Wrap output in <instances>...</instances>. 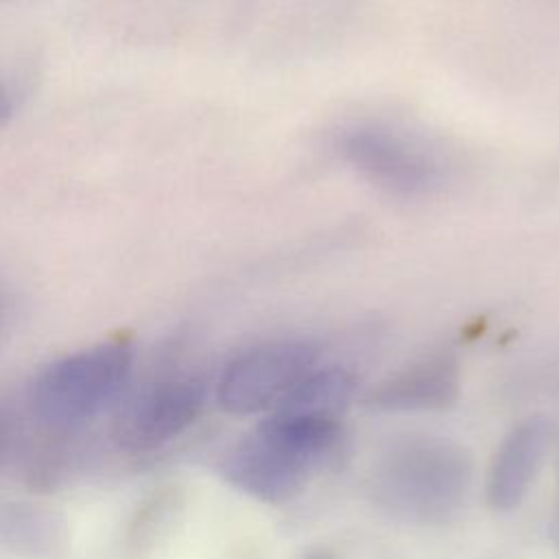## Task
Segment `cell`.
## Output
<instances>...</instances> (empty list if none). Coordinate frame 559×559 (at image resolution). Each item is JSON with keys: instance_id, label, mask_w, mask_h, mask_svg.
Segmentation results:
<instances>
[{"instance_id": "obj_1", "label": "cell", "mask_w": 559, "mask_h": 559, "mask_svg": "<svg viewBox=\"0 0 559 559\" xmlns=\"http://www.w3.org/2000/svg\"><path fill=\"white\" fill-rule=\"evenodd\" d=\"M469 483V454L435 437H413L391 445L371 474L376 502L391 515L419 524L450 520L465 502Z\"/></svg>"}, {"instance_id": "obj_4", "label": "cell", "mask_w": 559, "mask_h": 559, "mask_svg": "<svg viewBox=\"0 0 559 559\" xmlns=\"http://www.w3.org/2000/svg\"><path fill=\"white\" fill-rule=\"evenodd\" d=\"M334 148L343 162L397 197H426L443 181L441 162L408 135L382 124L343 129Z\"/></svg>"}, {"instance_id": "obj_6", "label": "cell", "mask_w": 559, "mask_h": 559, "mask_svg": "<svg viewBox=\"0 0 559 559\" xmlns=\"http://www.w3.org/2000/svg\"><path fill=\"white\" fill-rule=\"evenodd\" d=\"M314 467L262 432L258 426L236 441L223 456L218 472L238 491L266 502L293 500Z\"/></svg>"}, {"instance_id": "obj_11", "label": "cell", "mask_w": 559, "mask_h": 559, "mask_svg": "<svg viewBox=\"0 0 559 559\" xmlns=\"http://www.w3.org/2000/svg\"><path fill=\"white\" fill-rule=\"evenodd\" d=\"M15 111V94L7 85V81L0 76V129L13 118Z\"/></svg>"}, {"instance_id": "obj_12", "label": "cell", "mask_w": 559, "mask_h": 559, "mask_svg": "<svg viewBox=\"0 0 559 559\" xmlns=\"http://www.w3.org/2000/svg\"><path fill=\"white\" fill-rule=\"evenodd\" d=\"M7 441H9V419H7V415L0 411V456H2L4 448H7Z\"/></svg>"}, {"instance_id": "obj_5", "label": "cell", "mask_w": 559, "mask_h": 559, "mask_svg": "<svg viewBox=\"0 0 559 559\" xmlns=\"http://www.w3.org/2000/svg\"><path fill=\"white\" fill-rule=\"evenodd\" d=\"M205 397L207 386L197 376L157 380L120 408L114 421V441L131 454L153 452L194 424Z\"/></svg>"}, {"instance_id": "obj_2", "label": "cell", "mask_w": 559, "mask_h": 559, "mask_svg": "<svg viewBox=\"0 0 559 559\" xmlns=\"http://www.w3.org/2000/svg\"><path fill=\"white\" fill-rule=\"evenodd\" d=\"M129 338H107L66 354L37 371L28 386L33 415L52 428H72L105 411L133 371Z\"/></svg>"}, {"instance_id": "obj_10", "label": "cell", "mask_w": 559, "mask_h": 559, "mask_svg": "<svg viewBox=\"0 0 559 559\" xmlns=\"http://www.w3.org/2000/svg\"><path fill=\"white\" fill-rule=\"evenodd\" d=\"M354 378L347 369L336 365L314 367L297 380L271 411L338 419L354 397Z\"/></svg>"}, {"instance_id": "obj_9", "label": "cell", "mask_w": 559, "mask_h": 559, "mask_svg": "<svg viewBox=\"0 0 559 559\" xmlns=\"http://www.w3.org/2000/svg\"><path fill=\"white\" fill-rule=\"evenodd\" d=\"M68 539L66 520L41 504L0 500V546L24 557L55 555Z\"/></svg>"}, {"instance_id": "obj_8", "label": "cell", "mask_w": 559, "mask_h": 559, "mask_svg": "<svg viewBox=\"0 0 559 559\" xmlns=\"http://www.w3.org/2000/svg\"><path fill=\"white\" fill-rule=\"evenodd\" d=\"M461 371L452 354L426 356L393 373L365 397V406L376 413L441 411L459 397Z\"/></svg>"}, {"instance_id": "obj_7", "label": "cell", "mask_w": 559, "mask_h": 559, "mask_svg": "<svg viewBox=\"0 0 559 559\" xmlns=\"http://www.w3.org/2000/svg\"><path fill=\"white\" fill-rule=\"evenodd\" d=\"M552 426L533 415L515 424L498 445L487 474V502L496 511L515 509L528 493L550 445Z\"/></svg>"}, {"instance_id": "obj_13", "label": "cell", "mask_w": 559, "mask_h": 559, "mask_svg": "<svg viewBox=\"0 0 559 559\" xmlns=\"http://www.w3.org/2000/svg\"><path fill=\"white\" fill-rule=\"evenodd\" d=\"M304 559H336V557L332 552H328V550H312V552L304 555Z\"/></svg>"}, {"instance_id": "obj_14", "label": "cell", "mask_w": 559, "mask_h": 559, "mask_svg": "<svg viewBox=\"0 0 559 559\" xmlns=\"http://www.w3.org/2000/svg\"><path fill=\"white\" fill-rule=\"evenodd\" d=\"M552 531H555V539H557V544H559V502H557L555 518H552Z\"/></svg>"}, {"instance_id": "obj_3", "label": "cell", "mask_w": 559, "mask_h": 559, "mask_svg": "<svg viewBox=\"0 0 559 559\" xmlns=\"http://www.w3.org/2000/svg\"><path fill=\"white\" fill-rule=\"evenodd\" d=\"M319 347L304 338L258 343L236 354L216 380V402L229 415L271 411L288 389L317 367Z\"/></svg>"}]
</instances>
